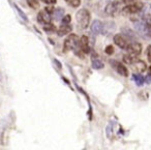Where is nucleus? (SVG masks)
Instances as JSON below:
<instances>
[{
    "label": "nucleus",
    "mask_w": 151,
    "mask_h": 150,
    "mask_svg": "<svg viewBox=\"0 0 151 150\" xmlns=\"http://www.w3.org/2000/svg\"><path fill=\"white\" fill-rule=\"evenodd\" d=\"M90 13H89L88 9H79L77 15H76V20H77V23L80 26L82 29H86L87 27L90 24Z\"/></svg>",
    "instance_id": "nucleus-1"
},
{
    "label": "nucleus",
    "mask_w": 151,
    "mask_h": 150,
    "mask_svg": "<svg viewBox=\"0 0 151 150\" xmlns=\"http://www.w3.org/2000/svg\"><path fill=\"white\" fill-rule=\"evenodd\" d=\"M79 47V38L76 34L69 33L67 38L64 40L63 43V51L64 52H68V51L76 49Z\"/></svg>",
    "instance_id": "nucleus-2"
},
{
    "label": "nucleus",
    "mask_w": 151,
    "mask_h": 150,
    "mask_svg": "<svg viewBox=\"0 0 151 150\" xmlns=\"http://www.w3.org/2000/svg\"><path fill=\"white\" fill-rule=\"evenodd\" d=\"M143 5L140 3H132V4H128L122 9V15L123 16H132L134 14L139 13L140 11H142Z\"/></svg>",
    "instance_id": "nucleus-3"
},
{
    "label": "nucleus",
    "mask_w": 151,
    "mask_h": 150,
    "mask_svg": "<svg viewBox=\"0 0 151 150\" xmlns=\"http://www.w3.org/2000/svg\"><path fill=\"white\" fill-rule=\"evenodd\" d=\"M126 51H127V54H129L130 56L137 57L142 52V45L138 42L129 43L128 47L126 48Z\"/></svg>",
    "instance_id": "nucleus-4"
},
{
    "label": "nucleus",
    "mask_w": 151,
    "mask_h": 150,
    "mask_svg": "<svg viewBox=\"0 0 151 150\" xmlns=\"http://www.w3.org/2000/svg\"><path fill=\"white\" fill-rule=\"evenodd\" d=\"M113 40L116 46L119 47L120 49H124V50H126V48H127L128 45H129V42H128V40L126 38V36H124L122 33L115 34Z\"/></svg>",
    "instance_id": "nucleus-5"
},
{
    "label": "nucleus",
    "mask_w": 151,
    "mask_h": 150,
    "mask_svg": "<svg viewBox=\"0 0 151 150\" xmlns=\"http://www.w3.org/2000/svg\"><path fill=\"white\" fill-rule=\"evenodd\" d=\"M118 9H119V1L117 0H112L111 2H109L106 6V14L111 17L117 15Z\"/></svg>",
    "instance_id": "nucleus-6"
},
{
    "label": "nucleus",
    "mask_w": 151,
    "mask_h": 150,
    "mask_svg": "<svg viewBox=\"0 0 151 150\" xmlns=\"http://www.w3.org/2000/svg\"><path fill=\"white\" fill-rule=\"evenodd\" d=\"M111 64H112V66L114 67V69H115L120 76H122V77H127L128 76V69L125 67V65L118 62V61H114V60L111 61Z\"/></svg>",
    "instance_id": "nucleus-7"
},
{
    "label": "nucleus",
    "mask_w": 151,
    "mask_h": 150,
    "mask_svg": "<svg viewBox=\"0 0 151 150\" xmlns=\"http://www.w3.org/2000/svg\"><path fill=\"white\" fill-rule=\"evenodd\" d=\"M51 20H52V15L50 13L46 11V9H42L38 13L37 15V21L40 24H49L51 23Z\"/></svg>",
    "instance_id": "nucleus-8"
},
{
    "label": "nucleus",
    "mask_w": 151,
    "mask_h": 150,
    "mask_svg": "<svg viewBox=\"0 0 151 150\" xmlns=\"http://www.w3.org/2000/svg\"><path fill=\"white\" fill-rule=\"evenodd\" d=\"M116 29V24L113 21H106L103 23V29H101V33L104 35H107L112 32H114V30Z\"/></svg>",
    "instance_id": "nucleus-9"
},
{
    "label": "nucleus",
    "mask_w": 151,
    "mask_h": 150,
    "mask_svg": "<svg viewBox=\"0 0 151 150\" xmlns=\"http://www.w3.org/2000/svg\"><path fill=\"white\" fill-rule=\"evenodd\" d=\"M142 18L146 23L151 24V3L146 4L142 9Z\"/></svg>",
    "instance_id": "nucleus-10"
},
{
    "label": "nucleus",
    "mask_w": 151,
    "mask_h": 150,
    "mask_svg": "<svg viewBox=\"0 0 151 150\" xmlns=\"http://www.w3.org/2000/svg\"><path fill=\"white\" fill-rule=\"evenodd\" d=\"M73 31V26L69 25V24H62L60 27L57 29V35L58 36H64L69 34Z\"/></svg>",
    "instance_id": "nucleus-11"
},
{
    "label": "nucleus",
    "mask_w": 151,
    "mask_h": 150,
    "mask_svg": "<svg viewBox=\"0 0 151 150\" xmlns=\"http://www.w3.org/2000/svg\"><path fill=\"white\" fill-rule=\"evenodd\" d=\"M79 48L81 49L83 53H88L90 48H89V40H88V38L85 35H83L82 38H80L79 40Z\"/></svg>",
    "instance_id": "nucleus-12"
},
{
    "label": "nucleus",
    "mask_w": 151,
    "mask_h": 150,
    "mask_svg": "<svg viewBox=\"0 0 151 150\" xmlns=\"http://www.w3.org/2000/svg\"><path fill=\"white\" fill-rule=\"evenodd\" d=\"M91 32L95 35L99 34L101 32V29H103V22H101L99 20H94L92 22V25L90 26Z\"/></svg>",
    "instance_id": "nucleus-13"
},
{
    "label": "nucleus",
    "mask_w": 151,
    "mask_h": 150,
    "mask_svg": "<svg viewBox=\"0 0 151 150\" xmlns=\"http://www.w3.org/2000/svg\"><path fill=\"white\" fill-rule=\"evenodd\" d=\"M145 27H146V23L144 21H136L134 23V28L138 33L143 34L144 35Z\"/></svg>",
    "instance_id": "nucleus-14"
},
{
    "label": "nucleus",
    "mask_w": 151,
    "mask_h": 150,
    "mask_svg": "<svg viewBox=\"0 0 151 150\" xmlns=\"http://www.w3.org/2000/svg\"><path fill=\"white\" fill-rule=\"evenodd\" d=\"M64 16V9L62 7H58V9H54V12L52 14L53 19H55L56 21H59L61 20Z\"/></svg>",
    "instance_id": "nucleus-15"
},
{
    "label": "nucleus",
    "mask_w": 151,
    "mask_h": 150,
    "mask_svg": "<svg viewBox=\"0 0 151 150\" xmlns=\"http://www.w3.org/2000/svg\"><path fill=\"white\" fill-rule=\"evenodd\" d=\"M134 69L139 71V73H143V71H146V63L142 60H136L134 62Z\"/></svg>",
    "instance_id": "nucleus-16"
},
{
    "label": "nucleus",
    "mask_w": 151,
    "mask_h": 150,
    "mask_svg": "<svg viewBox=\"0 0 151 150\" xmlns=\"http://www.w3.org/2000/svg\"><path fill=\"white\" fill-rule=\"evenodd\" d=\"M91 65L94 69H103L105 67V64L101 60H99V58H92L91 60Z\"/></svg>",
    "instance_id": "nucleus-17"
},
{
    "label": "nucleus",
    "mask_w": 151,
    "mask_h": 150,
    "mask_svg": "<svg viewBox=\"0 0 151 150\" xmlns=\"http://www.w3.org/2000/svg\"><path fill=\"white\" fill-rule=\"evenodd\" d=\"M132 80H134V83L138 86H142L145 82V78L143 77L141 74H134V75H132Z\"/></svg>",
    "instance_id": "nucleus-18"
},
{
    "label": "nucleus",
    "mask_w": 151,
    "mask_h": 150,
    "mask_svg": "<svg viewBox=\"0 0 151 150\" xmlns=\"http://www.w3.org/2000/svg\"><path fill=\"white\" fill-rule=\"evenodd\" d=\"M44 30H45L46 32H48V33H53V32H56V31H57L56 27H55V26L53 25V24H51V23L45 24Z\"/></svg>",
    "instance_id": "nucleus-19"
},
{
    "label": "nucleus",
    "mask_w": 151,
    "mask_h": 150,
    "mask_svg": "<svg viewBox=\"0 0 151 150\" xmlns=\"http://www.w3.org/2000/svg\"><path fill=\"white\" fill-rule=\"evenodd\" d=\"M137 60V57H132L129 54H126L123 56V61L127 64H134V62Z\"/></svg>",
    "instance_id": "nucleus-20"
},
{
    "label": "nucleus",
    "mask_w": 151,
    "mask_h": 150,
    "mask_svg": "<svg viewBox=\"0 0 151 150\" xmlns=\"http://www.w3.org/2000/svg\"><path fill=\"white\" fill-rule=\"evenodd\" d=\"M65 2L71 7H79L81 5V0H65Z\"/></svg>",
    "instance_id": "nucleus-21"
},
{
    "label": "nucleus",
    "mask_w": 151,
    "mask_h": 150,
    "mask_svg": "<svg viewBox=\"0 0 151 150\" xmlns=\"http://www.w3.org/2000/svg\"><path fill=\"white\" fill-rule=\"evenodd\" d=\"M27 3L31 9H40V3H38L37 0H27Z\"/></svg>",
    "instance_id": "nucleus-22"
},
{
    "label": "nucleus",
    "mask_w": 151,
    "mask_h": 150,
    "mask_svg": "<svg viewBox=\"0 0 151 150\" xmlns=\"http://www.w3.org/2000/svg\"><path fill=\"white\" fill-rule=\"evenodd\" d=\"M114 47L112 46V45H109V46H107L106 47V49H105V52H106V54L107 55H113L114 54Z\"/></svg>",
    "instance_id": "nucleus-23"
},
{
    "label": "nucleus",
    "mask_w": 151,
    "mask_h": 150,
    "mask_svg": "<svg viewBox=\"0 0 151 150\" xmlns=\"http://www.w3.org/2000/svg\"><path fill=\"white\" fill-rule=\"evenodd\" d=\"M144 35L148 36V38H151V24H146V27H145V32Z\"/></svg>",
    "instance_id": "nucleus-24"
},
{
    "label": "nucleus",
    "mask_w": 151,
    "mask_h": 150,
    "mask_svg": "<svg viewBox=\"0 0 151 150\" xmlns=\"http://www.w3.org/2000/svg\"><path fill=\"white\" fill-rule=\"evenodd\" d=\"M71 21V17L70 15H66V16H63V18L61 19V22L62 24H69Z\"/></svg>",
    "instance_id": "nucleus-25"
},
{
    "label": "nucleus",
    "mask_w": 151,
    "mask_h": 150,
    "mask_svg": "<svg viewBox=\"0 0 151 150\" xmlns=\"http://www.w3.org/2000/svg\"><path fill=\"white\" fill-rule=\"evenodd\" d=\"M122 32H124V34H126L129 38H134V32L128 28H122Z\"/></svg>",
    "instance_id": "nucleus-26"
},
{
    "label": "nucleus",
    "mask_w": 151,
    "mask_h": 150,
    "mask_svg": "<svg viewBox=\"0 0 151 150\" xmlns=\"http://www.w3.org/2000/svg\"><path fill=\"white\" fill-rule=\"evenodd\" d=\"M16 9H17V12H18V13H19V14H20V16H21V17H22V19H23V20H24V21L28 22V19H27V17H26V15H25V14H24V13H23V12H22V11H21V9H19V7H18V6H17V5H16Z\"/></svg>",
    "instance_id": "nucleus-27"
},
{
    "label": "nucleus",
    "mask_w": 151,
    "mask_h": 150,
    "mask_svg": "<svg viewBox=\"0 0 151 150\" xmlns=\"http://www.w3.org/2000/svg\"><path fill=\"white\" fill-rule=\"evenodd\" d=\"M112 131H113V125L110 123V124L107 126V136L108 137H110V138L112 137V133H113Z\"/></svg>",
    "instance_id": "nucleus-28"
},
{
    "label": "nucleus",
    "mask_w": 151,
    "mask_h": 150,
    "mask_svg": "<svg viewBox=\"0 0 151 150\" xmlns=\"http://www.w3.org/2000/svg\"><path fill=\"white\" fill-rule=\"evenodd\" d=\"M146 55H147V58H148V61L149 62H151V45L147 47Z\"/></svg>",
    "instance_id": "nucleus-29"
},
{
    "label": "nucleus",
    "mask_w": 151,
    "mask_h": 150,
    "mask_svg": "<svg viewBox=\"0 0 151 150\" xmlns=\"http://www.w3.org/2000/svg\"><path fill=\"white\" fill-rule=\"evenodd\" d=\"M42 1L48 5H53L57 2V0H42Z\"/></svg>",
    "instance_id": "nucleus-30"
},
{
    "label": "nucleus",
    "mask_w": 151,
    "mask_h": 150,
    "mask_svg": "<svg viewBox=\"0 0 151 150\" xmlns=\"http://www.w3.org/2000/svg\"><path fill=\"white\" fill-rule=\"evenodd\" d=\"M122 3H125V4H132V3L136 2V0H120Z\"/></svg>",
    "instance_id": "nucleus-31"
},
{
    "label": "nucleus",
    "mask_w": 151,
    "mask_h": 150,
    "mask_svg": "<svg viewBox=\"0 0 151 150\" xmlns=\"http://www.w3.org/2000/svg\"><path fill=\"white\" fill-rule=\"evenodd\" d=\"M45 9H46V11L48 12V13H50L51 15H52V14H53V12H54V9H53V7L51 6V5H50V6H47Z\"/></svg>",
    "instance_id": "nucleus-32"
},
{
    "label": "nucleus",
    "mask_w": 151,
    "mask_h": 150,
    "mask_svg": "<svg viewBox=\"0 0 151 150\" xmlns=\"http://www.w3.org/2000/svg\"><path fill=\"white\" fill-rule=\"evenodd\" d=\"M145 82H146L147 84H151V75H148L145 78Z\"/></svg>",
    "instance_id": "nucleus-33"
},
{
    "label": "nucleus",
    "mask_w": 151,
    "mask_h": 150,
    "mask_svg": "<svg viewBox=\"0 0 151 150\" xmlns=\"http://www.w3.org/2000/svg\"><path fill=\"white\" fill-rule=\"evenodd\" d=\"M53 61H54V63H56V64H57V67H58L59 69H62V66H61V63H60V62H58V61H57L56 59H54V60H53Z\"/></svg>",
    "instance_id": "nucleus-34"
},
{
    "label": "nucleus",
    "mask_w": 151,
    "mask_h": 150,
    "mask_svg": "<svg viewBox=\"0 0 151 150\" xmlns=\"http://www.w3.org/2000/svg\"><path fill=\"white\" fill-rule=\"evenodd\" d=\"M0 81H1V73H0Z\"/></svg>",
    "instance_id": "nucleus-35"
}]
</instances>
